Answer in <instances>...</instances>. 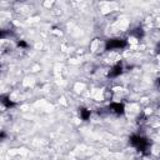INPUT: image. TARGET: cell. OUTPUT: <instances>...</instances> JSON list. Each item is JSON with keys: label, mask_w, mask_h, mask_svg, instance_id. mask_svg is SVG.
Here are the masks:
<instances>
[{"label": "cell", "mask_w": 160, "mask_h": 160, "mask_svg": "<svg viewBox=\"0 0 160 160\" xmlns=\"http://www.w3.org/2000/svg\"><path fill=\"white\" fill-rule=\"evenodd\" d=\"M130 144L134 146V148H136V150L139 151H145L149 145H150V143L148 139L145 138H143V136H139V135H133L130 138Z\"/></svg>", "instance_id": "obj_1"}, {"label": "cell", "mask_w": 160, "mask_h": 160, "mask_svg": "<svg viewBox=\"0 0 160 160\" xmlns=\"http://www.w3.org/2000/svg\"><path fill=\"white\" fill-rule=\"evenodd\" d=\"M128 43L126 40L124 39H111V40H108L106 44H105V49L106 50H115V49H124Z\"/></svg>", "instance_id": "obj_2"}, {"label": "cell", "mask_w": 160, "mask_h": 160, "mask_svg": "<svg viewBox=\"0 0 160 160\" xmlns=\"http://www.w3.org/2000/svg\"><path fill=\"white\" fill-rule=\"evenodd\" d=\"M109 109H110V111L115 113L116 115H123L125 111V106L121 103H111L109 105Z\"/></svg>", "instance_id": "obj_3"}, {"label": "cell", "mask_w": 160, "mask_h": 160, "mask_svg": "<svg viewBox=\"0 0 160 160\" xmlns=\"http://www.w3.org/2000/svg\"><path fill=\"white\" fill-rule=\"evenodd\" d=\"M121 73H123V66H121V64L119 63V64H116V65L113 66L111 70L109 71L108 77H109V78H118Z\"/></svg>", "instance_id": "obj_4"}, {"label": "cell", "mask_w": 160, "mask_h": 160, "mask_svg": "<svg viewBox=\"0 0 160 160\" xmlns=\"http://www.w3.org/2000/svg\"><path fill=\"white\" fill-rule=\"evenodd\" d=\"M79 114H80V118L83 120H89L91 113H90V110H88V109L81 108V109H79Z\"/></svg>", "instance_id": "obj_5"}, {"label": "cell", "mask_w": 160, "mask_h": 160, "mask_svg": "<svg viewBox=\"0 0 160 160\" xmlns=\"http://www.w3.org/2000/svg\"><path fill=\"white\" fill-rule=\"evenodd\" d=\"M0 100H2V104L4 106H6V108H13V106H15V103H13L11 100L8 98V96H5V95H3Z\"/></svg>", "instance_id": "obj_6"}, {"label": "cell", "mask_w": 160, "mask_h": 160, "mask_svg": "<svg viewBox=\"0 0 160 160\" xmlns=\"http://www.w3.org/2000/svg\"><path fill=\"white\" fill-rule=\"evenodd\" d=\"M131 35L135 36L136 39H141L143 36H144V30H143L141 28H136V29H134L131 31Z\"/></svg>", "instance_id": "obj_7"}, {"label": "cell", "mask_w": 160, "mask_h": 160, "mask_svg": "<svg viewBox=\"0 0 160 160\" xmlns=\"http://www.w3.org/2000/svg\"><path fill=\"white\" fill-rule=\"evenodd\" d=\"M18 46H19V48H28V44H27V41L20 40L19 43H18Z\"/></svg>", "instance_id": "obj_8"}, {"label": "cell", "mask_w": 160, "mask_h": 160, "mask_svg": "<svg viewBox=\"0 0 160 160\" xmlns=\"http://www.w3.org/2000/svg\"><path fill=\"white\" fill-rule=\"evenodd\" d=\"M0 138H2V140L5 139V133H4V131H2V134H0Z\"/></svg>", "instance_id": "obj_9"}, {"label": "cell", "mask_w": 160, "mask_h": 160, "mask_svg": "<svg viewBox=\"0 0 160 160\" xmlns=\"http://www.w3.org/2000/svg\"><path fill=\"white\" fill-rule=\"evenodd\" d=\"M156 85H158V88H160V78L156 79Z\"/></svg>", "instance_id": "obj_10"}]
</instances>
